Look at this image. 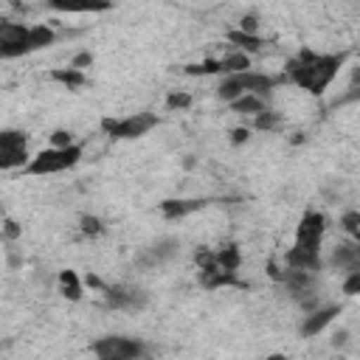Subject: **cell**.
Wrapping results in <instances>:
<instances>
[{"instance_id": "e0dca14e", "label": "cell", "mask_w": 360, "mask_h": 360, "mask_svg": "<svg viewBox=\"0 0 360 360\" xmlns=\"http://www.w3.org/2000/svg\"><path fill=\"white\" fill-rule=\"evenodd\" d=\"M214 264L219 270H228V273H239L242 267V250L236 242H225L219 248H214Z\"/></svg>"}, {"instance_id": "d6986e66", "label": "cell", "mask_w": 360, "mask_h": 360, "mask_svg": "<svg viewBox=\"0 0 360 360\" xmlns=\"http://www.w3.org/2000/svg\"><path fill=\"white\" fill-rule=\"evenodd\" d=\"M281 124H284V115L278 110H273V107H267L264 112H259V115L245 121V127H250V132H276Z\"/></svg>"}, {"instance_id": "7402d4cb", "label": "cell", "mask_w": 360, "mask_h": 360, "mask_svg": "<svg viewBox=\"0 0 360 360\" xmlns=\"http://www.w3.org/2000/svg\"><path fill=\"white\" fill-rule=\"evenodd\" d=\"M183 73L186 76H222V65H219V59H202V62H191V65H186L183 68Z\"/></svg>"}, {"instance_id": "6da1fadb", "label": "cell", "mask_w": 360, "mask_h": 360, "mask_svg": "<svg viewBox=\"0 0 360 360\" xmlns=\"http://www.w3.org/2000/svg\"><path fill=\"white\" fill-rule=\"evenodd\" d=\"M349 56H352V51H315V48L304 45L290 59H284L281 79H284V84H295L298 90L318 98L338 79V73L343 70Z\"/></svg>"}, {"instance_id": "277c9868", "label": "cell", "mask_w": 360, "mask_h": 360, "mask_svg": "<svg viewBox=\"0 0 360 360\" xmlns=\"http://www.w3.org/2000/svg\"><path fill=\"white\" fill-rule=\"evenodd\" d=\"M284 79L281 73H264V70H242V73H231V76H219L217 79V87H214V96L225 104L236 101L239 96H259L264 101H270L273 90L281 87Z\"/></svg>"}, {"instance_id": "3957f363", "label": "cell", "mask_w": 360, "mask_h": 360, "mask_svg": "<svg viewBox=\"0 0 360 360\" xmlns=\"http://www.w3.org/2000/svg\"><path fill=\"white\" fill-rule=\"evenodd\" d=\"M59 34L48 22H20V20H0V62L22 59L56 45Z\"/></svg>"}, {"instance_id": "30bf717a", "label": "cell", "mask_w": 360, "mask_h": 360, "mask_svg": "<svg viewBox=\"0 0 360 360\" xmlns=\"http://www.w3.org/2000/svg\"><path fill=\"white\" fill-rule=\"evenodd\" d=\"M340 312H343L340 304H321V307H315L312 312H304L301 326H298L301 338H315V335H321L326 326H332V323L338 321Z\"/></svg>"}, {"instance_id": "9c48e42d", "label": "cell", "mask_w": 360, "mask_h": 360, "mask_svg": "<svg viewBox=\"0 0 360 360\" xmlns=\"http://www.w3.org/2000/svg\"><path fill=\"white\" fill-rule=\"evenodd\" d=\"M101 298L110 309H121V312H138L149 304V292L135 284H104Z\"/></svg>"}, {"instance_id": "2e32d148", "label": "cell", "mask_w": 360, "mask_h": 360, "mask_svg": "<svg viewBox=\"0 0 360 360\" xmlns=\"http://www.w3.org/2000/svg\"><path fill=\"white\" fill-rule=\"evenodd\" d=\"M225 37H228V42L233 45L231 51H239V53H248V56L259 53V51L267 45V39H264L262 34H245V31H239V28H231Z\"/></svg>"}, {"instance_id": "5bb4252c", "label": "cell", "mask_w": 360, "mask_h": 360, "mask_svg": "<svg viewBox=\"0 0 360 360\" xmlns=\"http://www.w3.org/2000/svg\"><path fill=\"white\" fill-rule=\"evenodd\" d=\"M197 278H200L202 290H211V292H214V290H222V287H245V281L239 278V273L219 270L214 262H211V264H205V267H200Z\"/></svg>"}, {"instance_id": "f546056e", "label": "cell", "mask_w": 360, "mask_h": 360, "mask_svg": "<svg viewBox=\"0 0 360 360\" xmlns=\"http://www.w3.org/2000/svg\"><path fill=\"white\" fill-rule=\"evenodd\" d=\"M0 233H3L6 239H11V242H14V239H20L22 228H20V225H17L14 219H3V228H0Z\"/></svg>"}, {"instance_id": "4316f807", "label": "cell", "mask_w": 360, "mask_h": 360, "mask_svg": "<svg viewBox=\"0 0 360 360\" xmlns=\"http://www.w3.org/2000/svg\"><path fill=\"white\" fill-rule=\"evenodd\" d=\"M250 138H253V132H250V127H245V124H239V127L231 129V143H233V146H242V143H248Z\"/></svg>"}, {"instance_id": "603a6c76", "label": "cell", "mask_w": 360, "mask_h": 360, "mask_svg": "<svg viewBox=\"0 0 360 360\" xmlns=\"http://www.w3.org/2000/svg\"><path fill=\"white\" fill-rule=\"evenodd\" d=\"M338 225H340V231L346 233V239L360 242V211H357V208L343 211V214H340V219H338Z\"/></svg>"}, {"instance_id": "484cf974", "label": "cell", "mask_w": 360, "mask_h": 360, "mask_svg": "<svg viewBox=\"0 0 360 360\" xmlns=\"http://www.w3.org/2000/svg\"><path fill=\"white\" fill-rule=\"evenodd\" d=\"M357 292H360V270L346 273V278H343V295L346 298H354Z\"/></svg>"}, {"instance_id": "8992f818", "label": "cell", "mask_w": 360, "mask_h": 360, "mask_svg": "<svg viewBox=\"0 0 360 360\" xmlns=\"http://www.w3.org/2000/svg\"><path fill=\"white\" fill-rule=\"evenodd\" d=\"M158 124H160L158 112L138 110V112H127V115H104L98 121V129L110 141H138V138L149 135Z\"/></svg>"}, {"instance_id": "52a82bcc", "label": "cell", "mask_w": 360, "mask_h": 360, "mask_svg": "<svg viewBox=\"0 0 360 360\" xmlns=\"http://www.w3.org/2000/svg\"><path fill=\"white\" fill-rule=\"evenodd\" d=\"M149 352L146 340L138 335H121V332H110V335H98L90 343V354L96 360H143Z\"/></svg>"}, {"instance_id": "d6a6232c", "label": "cell", "mask_w": 360, "mask_h": 360, "mask_svg": "<svg viewBox=\"0 0 360 360\" xmlns=\"http://www.w3.org/2000/svg\"><path fill=\"white\" fill-rule=\"evenodd\" d=\"M264 360H290V357H287V354H281V352H273V354H267Z\"/></svg>"}, {"instance_id": "5b68a950", "label": "cell", "mask_w": 360, "mask_h": 360, "mask_svg": "<svg viewBox=\"0 0 360 360\" xmlns=\"http://www.w3.org/2000/svg\"><path fill=\"white\" fill-rule=\"evenodd\" d=\"M82 158H84L82 141H76L70 146H45V149L31 155V160L25 163V169L20 174L22 177H53V174L76 169L82 163Z\"/></svg>"}, {"instance_id": "cb8c5ba5", "label": "cell", "mask_w": 360, "mask_h": 360, "mask_svg": "<svg viewBox=\"0 0 360 360\" xmlns=\"http://www.w3.org/2000/svg\"><path fill=\"white\" fill-rule=\"evenodd\" d=\"M194 104V96L188 90H169L166 98H163V107L169 112H180V110H188Z\"/></svg>"}, {"instance_id": "d4e9b609", "label": "cell", "mask_w": 360, "mask_h": 360, "mask_svg": "<svg viewBox=\"0 0 360 360\" xmlns=\"http://www.w3.org/2000/svg\"><path fill=\"white\" fill-rule=\"evenodd\" d=\"M79 231L84 236H98V233H104V222L96 214H82L79 217Z\"/></svg>"}, {"instance_id": "ba28073f", "label": "cell", "mask_w": 360, "mask_h": 360, "mask_svg": "<svg viewBox=\"0 0 360 360\" xmlns=\"http://www.w3.org/2000/svg\"><path fill=\"white\" fill-rule=\"evenodd\" d=\"M31 155V135L25 129L0 127V172H22Z\"/></svg>"}, {"instance_id": "7c38bea8", "label": "cell", "mask_w": 360, "mask_h": 360, "mask_svg": "<svg viewBox=\"0 0 360 360\" xmlns=\"http://www.w3.org/2000/svg\"><path fill=\"white\" fill-rule=\"evenodd\" d=\"M205 205H208V200H202V197H166L158 202V211L163 219L174 222V219H186V217L202 211Z\"/></svg>"}, {"instance_id": "ac0fdd59", "label": "cell", "mask_w": 360, "mask_h": 360, "mask_svg": "<svg viewBox=\"0 0 360 360\" xmlns=\"http://www.w3.org/2000/svg\"><path fill=\"white\" fill-rule=\"evenodd\" d=\"M48 79L51 82H56V84H62V87H68V90H79V87H84L87 82H90V76L84 73V70H76V68H53L51 73H48Z\"/></svg>"}, {"instance_id": "83f0119b", "label": "cell", "mask_w": 360, "mask_h": 360, "mask_svg": "<svg viewBox=\"0 0 360 360\" xmlns=\"http://www.w3.org/2000/svg\"><path fill=\"white\" fill-rule=\"evenodd\" d=\"M70 143H76L70 129H53L51 132V146H70Z\"/></svg>"}, {"instance_id": "8fae6325", "label": "cell", "mask_w": 360, "mask_h": 360, "mask_svg": "<svg viewBox=\"0 0 360 360\" xmlns=\"http://www.w3.org/2000/svg\"><path fill=\"white\" fill-rule=\"evenodd\" d=\"M180 253V239L174 236H160L152 245H146L138 256V267H160L166 262H172Z\"/></svg>"}, {"instance_id": "9a60e30c", "label": "cell", "mask_w": 360, "mask_h": 360, "mask_svg": "<svg viewBox=\"0 0 360 360\" xmlns=\"http://www.w3.org/2000/svg\"><path fill=\"white\" fill-rule=\"evenodd\" d=\"M56 290H59V295L65 298V301H82L84 298V278L76 273V270H59L56 273Z\"/></svg>"}, {"instance_id": "7a4b0ae2", "label": "cell", "mask_w": 360, "mask_h": 360, "mask_svg": "<svg viewBox=\"0 0 360 360\" xmlns=\"http://www.w3.org/2000/svg\"><path fill=\"white\" fill-rule=\"evenodd\" d=\"M329 231V217L321 208H307L298 217L292 245L284 250L281 267L304 270V273H321L323 270V239Z\"/></svg>"}, {"instance_id": "44dd1931", "label": "cell", "mask_w": 360, "mask_h": 360, "mask_svg": "<svg viewBox=\"0 0 360 360\" xmlns=\"http://www.w3.org/2000/svg\"><path fill=\"white\" fill-rule=\"evenodd\" d=\"M219 65H222V76H231V73L250 70L253 68V56L239 53V51H228L225 56H219Z\"/></svg>"}, {"instance_id": "4dcf8cb0", "label": "cell", "mask_w": 360, "mask_h": 360, "mask_svg": "<svg viewBox=\"0 0 360 360\" xmlns=\"http://www.w3.org/2000/svg\"><path fill=\"white\" fill-rule=\"evenodd\" d=\"M93 65V53L90 51H82V53H76L73 59H70V68H76V70H84V68H90Z\"/></svg>"}, {"instance_id": "4fadbf2b", "label": "cell", "mask_w": 360, "mask_h": 360, "mask_svg": "<svg viewBox=\"0 0 360 360\" xmlns=\"http://www.w3.org/2000/svg\"><path fill=\"white\" fill-rule=\"evenodd\" d=\"M326 264L335 267V270H340V273H354V270H360V242L346 239V242L335 245L332 253H329V259H323V267H326Z\"/></svg>"}, {"instance_id": "f1b7e54d", "label": "cell", "mask_w": 360, "mask_h": 360, "mask_svg": "<svg viewBox=\"0 0 360 360\" xmlns=\"http://www.w3.org/2000/svg\"><path fill=\"white\" fill-rule=\"evenodd\" d=\"M239 31H245V34H259V20H256V14H245V17H239V25H236Z\"/></svg>"}, {"instance_id": "ffe728a7", "label": "cell", "mask_w": 360, "mask_h": 360, "mask_svg": "<svg viewBox=\"0 0 360 360\" xmlns=\"http://www.w3.org/2000/svg\"><path fill=\"white\" fill-rule=\"evenodd\" d=\"M228 107H231V112H236V115H242V118L248 121V118L264 112V110L270 107V101H264V98H259V96H239V98L231 101Z\"/></svg>"}, {"instance_id": "1f68e13d", "label": "cell", "mask_w": 360, "mask_h": 360, "mask_svg": "<svg viewBox=\"0 0 360 360\" xmlns=\"http://www.w3.org/2000/svg\"><path fill=\"white\" fill-rule=\"evenodd\" d=\"M346 338H349V332H338L332 343H335V346H343V343H346Z\"/></svg>"}]
</instances>
